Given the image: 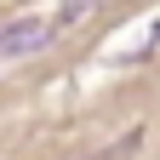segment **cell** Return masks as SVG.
<instances>
[{
    "instance_id": "cell-1",
    "label": "cell",
    "mask_w": 160,
    "mask_h": 160,
    "mask_svg": "<svg viewBox=\"0 0 160 160\" xmlns=\"http://www.w3.org/2000/svg\"><path fill=\"white\" fill-rule=\"evenodd\" d=\"M52 46V17H17L0 29V57H29Z\"/></svg>"
},
{
    "instance_id": "cell-2",
    "label": "cell",
    "mask_w": 160,
    "mask_h": 160,
    "mask_svg": "<svg viewBox=\"0 0 160 160\" xmlns=\"http://www.w3.org/2000/svg\"><path fill=\"white\" fill-rule=\"evenodd\" d=\"M92 12H97V0H74V6H63V12L52 17V34H63V29H74L80 17H92Z\"/></svg>"
}]
</instances>
